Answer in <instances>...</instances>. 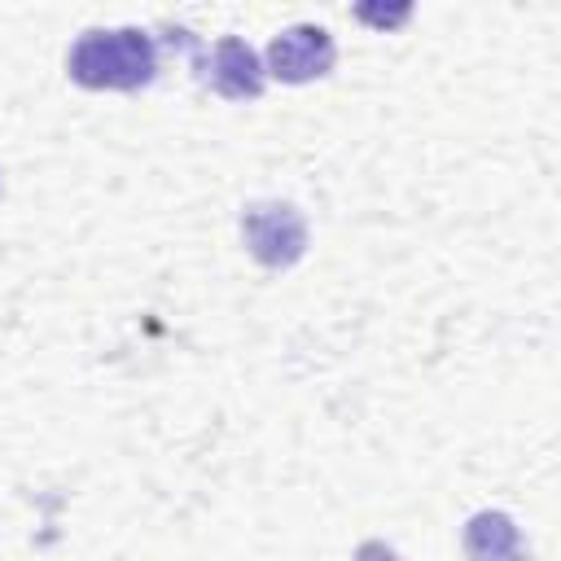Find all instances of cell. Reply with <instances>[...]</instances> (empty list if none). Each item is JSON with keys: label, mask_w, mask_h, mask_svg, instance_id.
<instances>
[{"label": "cell", "mask_w": 561, "mask_h": 561, "mask_svg": "<svg viewBox=\"0 0 561 561\" xmlns=\"http://www.w3.org/2000/svg\"><path fill=\"white\" fill-rule=\"evenodd\" d=\"M333 61H337L333 35L316 22H298V26H285L280 35H272L263 70L280 83H311V79H324L333 70Z\"/></svg>", "instance_id": "3"}, {"label": "cell", "mask_w": 561, "mask_h": 561, "mask_svg": "<svg viewBox=\"0 0 561 561\" xmlns=\"http://www.w3.org/2000/svg\"><path fill=\"white\" fill-rule=\"evenodd\" d=\"M355 18L377 26V31H394L412 18V4H355Z\"/></svg>", "instance_id": "6"}, {"label": "cell", "mask_w": 561, "mask_h": 561, "mask_svg": "<svg viewBox=\"0 0 561 561\" xmlns=\"http://www.w3.org/2000/svg\"><path fill=\"white\" fill-rule=\"evenodd\" d=\"M355 561H403L390 543H381V539H368V543H359L355 548Z\"/></svg>", "instance_id": "7"}, {"label": "cell", "mask_w": 561, "mask_h": 561, "mask_svg": "<svg viewBox=\"0 0 561 561\" xmlns=\"http://www.w3.org/2000/svg\"><path fill=\"white\" fill-rule=\"evenodd\" d=\"M206 83L224 101H259L267 88V70H263V57L241 35H224L206 53Z\"/></svg>", "instance_id": "4"}, {"label": "cell", "mask_w": 561, "mask_h": 561, "mask_svg": "<svg viewBox=\"0 0 561 561\" xmlns=\"http://www.w3.org/2000/svg\"><path fill=\"white\" fill-rule=\"evenodd\" d=\"M66 70L79 88L92 92H136L158 75V44L140 26H96L75 39Z\"/></svg>", "instance_id": "1"}, {"label": "cell", "mask_w": 561, "mask_h": 561, "mask_svg": "<svg viewBox=\"0 0 561 561\" xmlns=\"http://www.w3.org/2000/svg\"><path fill=\"white\" fill-rule=\"evenodd\" d=\"M460 543H465V557H469V561H530L517 522H513L508 513H500V508L473 513V517L465 522Z\"/></svg>", "instance_id": "5"}, {"label": "cell", "mask_w": 561, "mask_h": 561, "mask_svg": "<svg viewBox=\"0 0 561 561\" xmlns=\"http://www.w3.org/2000/svg\"><path fill=\"white\" fill-rule=\"evenodd\" d=\"M241 241L254 263L285 272L307 254V219L289 202H250L241 210Z\"/></svg>", "instance_id": "2"}]
</instances>
